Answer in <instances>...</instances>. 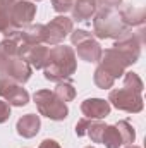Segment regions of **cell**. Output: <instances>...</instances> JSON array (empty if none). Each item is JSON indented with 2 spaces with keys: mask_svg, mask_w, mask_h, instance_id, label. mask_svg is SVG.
Returning <instances> with one entry per match:
<instances>
[{
  "mask_svg": "<svg viewBox=\"0 0 146 148\" xmlns=\"http://www.w3.org/2000/svg\"><path fill=\"white\" fill-rule=\"evenodd\" d=\"M129 28L122 23L117 9L113 7H103L102 10H98L95 14L93 19V33L95 36L100 40H107V38H117L124 35Z\"/></svg>",
  "mask_w": 146,
  "mask_h": 148,
  "instance_id": "2",
  "label": "cell"
},
{
  "mask_svg": "<svg viewBox=\"0 0 146 148\" xmlns=\"http://www.w3.org/2000/svg\"><path fill=\"white\" fill-rule=\"evenodd\" d=\"M53 93H55V97L57 98H60L62 102H72L74 98H76V88H74V84L71 81H59L57 83V86H55V90H53Z\"/></svg>",
  "mask_w": 146,
  "mask_h": 148,
  "instance_id": "19",
  "label": "cell"
},
{
  "mask_svg": "<svg viewBox=\"0 0 146 148\" xmlns=\"http://www.w3.org/2000/svg\"><path fill=\"white\" fill-rule=\"evenodd\" d=\"M105 126L102 121H96V119H91L89 126H88V131L86 134L91 138L93 143H102V136H103V131H105Z\"/></svg>",
  "mask_w": 146,
  "mask_h": 148,
  "instance_id": "22",
  "label": "cell"
},
{
  "mask_svg": "<svg viewBox=\"0 0 146 148\" xmlns=\"http://www.w3.org/2000/svg\"><path fill=\"white\" fill-rule=\"evenodd\" d=\"M74 31V23L67 16H57L48 24H45V43L46 45H60Z\"/></svg>",
  "mask_w": 146,
  "mask_h": 148,
  "instance_id": "7",
  "label": "cell"
},
{
  "mask_svg": "<svg viewBox=\"0 0 146 148\" xmlns=\"http://www.w3.org/2000/svg\"><path fill=\"white\" fill-rule=\"evenodd\" d=\"M115 126L119 127V131H120V134H122V138H124V145L134 143V140H136V131L132 129V126H131L127 121H119Z\"/></svg>",
  "mask_w": 146,
  "mask_h": 148,
  "instance_id": "23",
  "label": "cell"
},
{
  "mask_svg": "<svg viewBox=\"0 0 146 148\" xmlns=\"http://www.w3.org/2000/svg\"><path fill=\"white\" fill-rule=\"evenodd\" d=\"M38 148H62V147H60L55 140H43Z\"/></svg>",
  "mask_w": 146,
  "mask_h": 148,
  "instance_id": "27",
  "label": "cell"
},
{
  "mask_svg": "<svg viewBox=\"0 0 146 148\" xmlns=\"http://www.w3.org/2000/svg\"><path fill=\"white\" fill-rule=\"evenodd\" d=\"M89 122H91V119H88V117L79 119V121L76 122V134H77V136H86V131H88Z\"/></svg>",
  "mask_w": 146,
  "mask_h": 148,
  "instance_id": "25",
  "label": "cell"
},
{
  "mask_svg": "<svg viewBox=\"0 0 146 148\" xmlns=\"http://www.w3.org/2000/svg\"><path fill=\"white\" fill-rule=\"evenodd\" d=\"M102 143L107 148H120L124 147V138L119 131V127L115 124L112 126H105V131H103V136H102Z\"/></svg>",
  "mask_w": 146,
  "mask_h": 148,
  "instance_id": "18",
  "label": "cell"
},
{
  "mask_svg": "<svg viewBox=\"0 0 146 148\" xmlns=\"http://www.w3.org/2000/svg\"><path fill=\"white\" fill-rule=\"evenodd\" d=\"M48 53H50V47H45L43 43L41 45H35V47H29L24 53V59L26 62L35 67V69H43L46 60H48Z\"/></svg>",
  "mask_w": 146,
  "mask_h": 148,
  "instance_id": "16",
  "label": "cell"
},
{
  "mask_svg": "<svg viewBox=\"0 0 146 148\" xmlns=\"http://www.w3.org/2000/svg\"><path fill=\"white\" fill-rule=\"evenodd\" d=\"M52 5H53V10L62 14V16L72 9V2L71 0H52Z\"/></svg>",
  "mask_w": 146,
  "mask_h": 148,
  "instance_id": "24",
  "label": "cell"
},
{
  "mask_svg": "<svg viewBox=\"0 0 146 148\" xmlns=\"http://www.w3.org/2000/svg\"><path fill=\"white\" fill-rule=\"evenodd\" d=\"M98 3H102L103 7H119L122 3V0H98Z\"/></svg>",
  "mask_w": 146,
  "mask_h": 148,
  "instance_id": "28",
  "label": "cell"
},
{
  "mask_svg": "<svg viewBox=\"0 0 146 148\" xmlns=\"http://www.w3.org/2000/svg\"><path fill=\"white\" fill-rule=\"evenodd\" d=\"M98 62H100V67H102L103 71H107L113 79L124 76L126 69L129 67L127 60H126L115 48H107V50H103Z\"/></svg>",
  "mask_w": 146,
  "mask_h": 148,
  "instance_id": "10",
  "label": "cell"
},
{
  "mask_svg": "<svg viewBox=\"0 0 146 148\" xmlns=\"http://www.w3.org/2000/svg\"><path fill=\"white\" fill-rule=\"evenodd\" d=\"M71 41L77 50V55L84 62H98L102 57V45L93 38V33H88L86 29H76L71 33Z\"/></svg>",
  "mask_w": 146,
  "mask_h": 148,
  "instance_id": "5",
  "label": "cell"
},
{
  "mask_svg": "<svg viewBox=\"0 0 146 148\" xmlns=\"http://www.w3.org/2000/svg\"><path fill=\"white\" fill-rule=\"evenodd\" d=\"M145 33H146L145 26H139L138 31L127 29L124 35H120L115 40V43H113L112 48H115L127 60V64L132 66V64L138 62V59L141 55V47L145 45V41H146Z\"/></svg>",
  "mask_w": 146,
  "mask_h": 148,
  "instance_id": "3",
  "label": "cell"
},
{
  "mask_svg": "<svg viewBox=\"0 0 146 148\" xmlns=\"http://www.w3.org/2000/svg\"><path fill=\"white\" fill-rule=\"evenodd\" d=\"M40 127H41V121H40V115L36 114H26L16 124L17 134L23 138H35L40 133Z\"/></svg>",
  "mask_w": 146,
  "mask_h": 148,
  "instance_id": "13",
  "label": "cell"
},
{
  "mask_svg": "<svg viewBox=\"0 0 146 148\" xmlns=\"http://www.w3.org/2000/svg\"><path fill=\"white\" fill-rule=\"evenodd\" d=\"M33 100L38 107V112L52 121H64L69 115L67 103L57 98L55 93L50 90H38L33 95Z\"/></svg>",
  "mask_w": 146,
  "mask_h": 148,
  "instance_id": "4",
  "label": "cell"
},
{
  "mask_svg": "<svg viewBox=\"0 0 146 148\" xmlns=\"http://www.w3.org/2000/svg\"><path fill=\"white\" fill-rule=\"evenodd\" d=\"M119 16L122 23L131 29V28H139L145 26L146 23V10L145 7H136V5H122L119 10Z\"/></svg>",
  "mask_w": 146,
  "mask_h": 148,
  "instance_id": "12",
  "label": "cell"
},
{
  "mask_svg": "<svg viewBox=\"0 0 146 148\" xmlns=\"http://www.w3.org/2000/svg\"><path fill=\"white\" fill-rule=\"evenodd\" d=\"M71 2H72V0H71Z\"/></svg>",
  "mask_w": 146,
  "mask_h": 148,
  "instance_id": "32",
  "label": "cell"
},
{
  "mask_svg": "<svg viewBox=\"0 0 146 148\" xmlns=\"http://www.w3.org/2000/svg\"><path fill=\"white\" fill-rule=\"evenodd\" d=\"M112 105L108 103V100L103 98H88L81 103V112L88 117V119H105L107 115H110Z\"/></svg>",
  "mask_w": 146,
  "mask_h": 148,
  "instance_id": "11",
  "label": "cell"
},
{
  "mask_svg": "<svg viewBox=\"0 0 146 148\" xmlns=\"http://www.w3.org/2000/svg\"><path fill=\"white\" fill-rule=\"evenodd\" d=\"M16 0H0V33L9 36L12 31H16L10 24V9Z\"/></svg>",
  "mask_w": 146,
  "mask_h": 148,
  "instance_id": "17",
  "label": "cell"
},
{
  "mask_svg": "<svg viewBox=\"0 0 146 148\" xmlns=\"http://www.w3.org/2000/svg\"><path fill=\"white\" fill-rule=\"evenodd\" d=\"M76 69H77V57L72 47L55 45L53 48H50L48 60L43 67L45 79L52 83L65 81L76 73Z\"/></svg>",
  "mask_w": 146,
  "mask_h": 148,
  "instance_id": "1",
  "label": "cell"
},
{
  "mask_svg": "<svg viewBox=\"0 0 146 148\" xmlns=\"http://www.w3.org/2000/svg\"><path fill=\"white\" fill-rule=\"evenodd\" d=\"M98 0H72V21H88L98 10Z\"/></svg>",
  "mask_w": 146,
  "mask_h": 148,
  "instance_id": "14",
  "label": "cell"
},
{
  "mask_svg": "<svg viewBox=\"0 0 146 148\" xmlns=\"http://www.w3.org/2000/svg\"><path fill=\"white\" fill-rule=\"evenodd\" d=\"M31 2H40V0H31Z\"/></svg>",
  "mask_w": 146,
  "mask_h": 148,
  "instance_id": "30",
  "label": "cell"
},
{
  "mask_svg": "<svg viewBox=\"0 0 146 148\" xmlns=\"http://www.w3.org/2000/svg\"><path fill=\"white\" fill-rule=\"evenodd\" d=\"M86 148H95V147H86Z\"/></svg>",
  "mask_w": 146,
  "mask_h": 148,
  "instance_id": "31",
  "label": "cell"
},
{
  "mask_svg": "<svg viewBox=\"0 0 146 148\" xmlns=\"http://www.w3.org/2000/svg\"><path fill=\"white\" fill-rule=\"evenodd\" d=\"M17 36L28 47H35L45 43V24H29L23 29H16Z\"/></svg>",
  "mask_w": 146,
  "mask_h": 148,
  "instance_id": "15",
  "label": "cell"
},
{
  "mask_svg": "<svg viewBox=\"0 0 146 148\" xmlns=\"http://www.w3.org/2000/svg\"><path fill=\"white\" fill-rule=\"evenodd\" d=\"M36 16V5L31 0H16L10 9V24L14 29H23L33 23Z\"/></svg>",
  "mask_w": 146,
  "mask_h": 148,
  "instance_id": "9",
  "label": "cell"
},
{
  "mask_svg": "<svg viewBox=\"0 0 146 148\" xmlns=\"http://www.w3.org/2000/svg\"><path fill=\"white\" fill-rule=\"evenodd\" d=\"M108 103L113 105L115 109H119V110L129 112V114H138L145 107L141 93L131 91L127 88H115V90H112L108 93Z\"/></svg>",
  "mask_w": 146,
  "mask_h": 148,
  "instance_id": "6",
  "label": "cell"
},
{
  "mask_svg": "<svg viewBox=\"0 0 146 148\" xmlns=\"http://www.w3.org/2000/svg\"><path fill=\"white\" fill-rule=\"evenodd\" d=\"M124 88H127L131 91H136V93H143L145 84H143V79L138 74L129 71V73H124Z\"/></svg>",
  "mask_w": 146,
  "mask_h": 148,
  "instance_id": "20",
  "label": "cell"
},
{
  "mask_svg": "<svg viewBox=\"0 0 146 148\" xmlns=\"http://www.w3.org/2000/svg\"><path fill=\"white\" fill-rule=\"evenodd\" d=\"M10 117V105L5 100H0V124L7 122Z\"/></svg>",
  "mask_w": 146,
  "mask_h": 148,
  "instance_id": "26",
  "label": "cell"
},
{
  "mask_svg": "<svg viewBox=\"0 0 146 148\" xmlns=\"http://www.w3.org/2000/svg\"><path fill=\"white\" fill-rule=\"evenodd\" d=\"M126 148H139V147H136V145H132V143H131V145H126Z\"/></svg>",
  "mask_w": 146,
  "mask_h": 148,
  "instance_id": "29",
  "label": "cell"
},
{
  "mask_svg": "<svg viewBox=\"0 0 146 148\" xmlns=\"http://www.w3.org/2000/svg\"><path fill=\"white\" fill-rule=\"evenodd\" d=\"M93 81H95V84L98 86V88H102V90H108L113 86V83H115V79L110 76L107 71H103L100 66L95 69V74H93Z\"/></svg>",
  "mask_w": 146,
  "mask_h": 148,
  "instance_id": "21",
  "label": "cell"
},
{
  "mask_svg": "<svg viewBox=\"0 0 146 148\" xmlns=\"http://www.w3.org/2000/svg\"><path fill=\"white\" fill-rule=\"evenodd\" d=\"M0 97L14 107H24L29 102V93L23 88V84L9 77H0Z\"/></svg>",
  "mask_w": 146,
  "mask_h": 148,
  "instance_id": "8",
  "label": "cell"
}]
</instances>
